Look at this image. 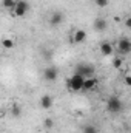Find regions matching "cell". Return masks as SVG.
Masks as SVG:
<instances>
[{
	"mask_svg": "<svg viewBox=\"0 0 131 133\" xmlns=\"http://www.w3.org/2000/svg\"><path fill=\"white\" fill-rule=\"evenodd\" d=\"M2 45H3L5 48H8V50H9V48H12V46H14V40H12V39H3V40H2Z\"/></svg>",
	"mask_w": 131,
	"mask_h": 133,
	"instance_id": "obj_16",
	"label": "cell"
},
{
	"mask_svg": "<svg viewBox=\"0 0 131 133\" xmlns=\"http://www.w3.org/2000/svg\"><path fill=\"white\" fill-rule=\"evenodd\" d=\"M117 50H119L120 54H128L131 51V40L128 37L119 39V42H117Z\"/></svg>",
	"mask_w": 131,
	"mask_h": 133,
	"instance_id": "obj_6",
	"label": "cell"
},
{
	"mask_svg": "<svg viewBox=\"0 0 131 133\" xmlns=\"http://www.w3.org/2000/svg\"><path fill=\"white\" fill-rule=\"evenodd\" d=\"M125 25H127L128 28L131 26V19H130V17H127V22H125Z\"/></svg>",
	"mask_w": 131,
	"mask_h": 133,
	"instance_id": "obj_20",
	"label": "cell"
},
{
	"mask_svg": "<svg viewBox=\"0 0 131 133\" xmlns=\"http://www.w3.org/2000/svg\"><path fill=\"white\" fill-rule=\"evenodd\" d=\"M94 2H96V5H97L99 8H105V6L108 5L110 0H94Z\"/></svg>",
	"mask_w": 131,
	"mask_h": 133,
	"instance_id": "obj_19",
	"label": "cell"
},
{
	"mask_svg": "<svg viewBox=\"0 0 131 133\" xmlns=\"http://www.w3.org/2000/svg\"><path fill=\"white\" fill-rule=\"evenodd\" d=\"M122 65H123V61H122L120 57H114V61H113V66L119 70V68H120Z\"/></svg>",
	"mask_w": 131,
	"mask_h": 133,
	"instance_id": "obj_18",
	"label": "cell"
},
{
	"mask_svg": "<svg viewBox=\"0 0 131 133\" xmlns=\"http://www.w3.org/2000/svg\"><path fill=\"white\" fill-rule=\"evenodd\" d=\"M83 79L85 77H82L80 74H72L69 79H68V82H66V85H68V88L71 90V91H80L82 90V85H83Z\"/></svg>",
	"mask_w": 131,
	"mask_h": 133,
	"instance_id": "obj_2",
	"label": "cell"
},
{
	"mask_svg": "<svg viewBox=\"0 0 131 133\" xmlns=\"http://www.w3.org/2000/svg\"><path fill=\"white\" fill-rule=\"evenodd\" d=\"M53 104H54V101H53V98H51L49 95H43V96L40 98V107H42V108H45V110L51 108V107H53Z\"/></svg>",
	"mask_w": 131,
	"mask_h": 133,
	"instance_id": "obj_12",
	"label": "cell"
},
{
	"mask_svg": "<svg viewBox=\"0 0 131 133\" xmlns=\"http://www.w3.org/2000/svg\"><path fill=\"white\" fill-rule=\"evenodd\" d=\"M93 26H94V30H96L97 33H103V31H106V28H108V22H106V19H103V17H97V19L94 20Z\"/></svg>",
	"mask_w": 131,
	"mask_h": 133,
	"instance_id": "obj_8",
	"label": "cell"
},
{
	"mask_svg": "<svg viewBox=\"0 0 131 133\" xmlns=\"http://www.w3.org/2000/svg\"><path fill=\"white\" fill-rule=\"evenodd\" d=\"M96 73L94 66L88 65V64H79L76 66V74H80L82 77H93Z\"/></svg>",
	"mask_w": 131,
	"mask_h": 133,
	"instance_id": "obj_3",
	"label": "cell"
},
{
	"mask_svg": "<svg viewBox=\"0 0 131 133\" xmlns=\"http://www.w3.org/2000/svg\"><path fill=\"white\" fill-rule=\"evenodd\" d=\"M57 77H59V70L56 66H46L43 70V79L46 82H54L57 81Z\"/></svg>",
	"mask_w": 131,
	"mask_h": 133,
	"instance_id": "obj_5",
	"label": "cell"
},
{
	"mask_svg": "<svg viewBox=\"0 0 131 133\" xmlns=\"http://www.w3.org/2000/svg\"><path fill=\"white\" fill-rule=\"evenodd\" d=\"M63 22V14L62 12H53L49 17V25L51 26H59Z\"/></svg>",
	"mask_w": 131,
	"mask_h": 133,
	"instance_id": "obj_10",
	"label": "cell"
},
{
	"mask_svg": "<svg viewBox=\"0 0 131 133\" xmlns=\"http://www.w3.org/2000/svg\"><path fill=\"white\" fill-rule=\"evenodd\" d=\"M83 133H99V130L94 125H85L83 127Z\"/></svg>",
	"mask_w": 131,
	"mask_h": 133,
	"instance_id": "obj_17",
	"label": "cell"
},
{
	"mask_svg": "<svg viewBox=\"0 0 131 133\" xmlns=\"http://www.w3.org/2000/svg\"><path fill=\"white\" fill-rule=\"evenodd\" d=\"M130 79H131L130 76H127V77H125V84H127V85H130V82H131Z\"/></svg>",
	"mask_w": 131,
	"mask_h": 133,
	"instance_id": "obj_21",
	"label": "cell"
},
{
	"mask_svg": "<svg viewBox=\"0 0 131 133\" xmlns=\"http://www.w3.org/2000/svg\"><path fill=\"white\" fill-rule=\"evenodd\" d=\"M106 110L110 113H113V115L120 113L123 110V104H122V101L119 99L117 96H110L108 101H106Z\"/></svg>",
	"mask_w": 131,
	"mask_h": 133,
	"instance_id": "obj_1",
	"label": "cell"
},
{
	"mask_svg": "<svg viewBox=\"0 0 131 133\" xmlns=\"http://www.w3.org/2000/svg\"><path fill=\"white\" fill-rule=\"evenodd\" d=\"M43 127H45L46 130H51V129L54 127V121H53L51 118H45V121H43Z\"/></svg>",
	"mask_w": 131,
	"mask_h": 133,
	"instance_id": "obj_14",
	"label": "cell"
},
{
	"mask_svg": "<svg viewBox=\"0 0 131 133\" xmlns=\"http://www.w3.org/2000/svg\"><path fill=\"white\" fill-rule=\"evenodd\" d=\"M11 115H12L14 118H20V115H22V108H20L19 104H12V107H11Z\"/></svg>",
	"mask_w": 131,
	"mask_h": 133,
	"instance_id": "obj_13",
	"label": "cell"
},
{
	"mask_svg": "<svg viewBox=\"0 0 131 133\" xmlns=\"http://www.w3.org/2000/svg\"><path fill=\"white\" fill-rule=\"evenodd\" d=\"M14 6H16V0H3V8H6V9H14Z\"/></svg>",
	"mask_w": 131,
	"mask_h": 133,
	"instance_id": "obj_15",
	"label": "cell"
},
{
	"mask_svg": "<svg viewBox=\"0 0 131 133\" xmlns=\"http://www.w3.org/2000/svg\"><path fill=\"white\" fill-rule=\"evenodd\" d=\"M100 53L103 56H111L114 53V48H113V45L110 42H102L100 43Z\"/></svg>",
	"mask_w": 131,
	"mask_h": 133,
	"instance_id": "obj_11",
	"label": "cell"
},
{
	"mask_svg": "<svg viewBox=\"0 0 131 133\" xmlns=\"http://www.w3.org/2000/svg\"><path fill=\"white\" fill-rule=\"evenodd\" d=\"M86 40V31L85 30H76L72 34V42L74 43H83Z\"/></svg>",
	"mask_w": 131,
	"mask_h": 133,
	"instance_id": "obj_9",
	"label": "cell"
},
{
	"mask_svg": "<svg viewBox=\"0 0 131 133\" xmlns=\"http://www.w3.org/2000/svg\"><path fill=\"white\" fill-rule=\"evenodd\" d=\"M97 87V79L93 76V77H85L83 79V85H82V90L83 91H91Z\"/></svg>",
	"mask_w": 131,
	"mask_h": 133,
	"instance_id": "obj_7",
	"label": "cell"
},
{
	"mask_svg": "<svg viewBox=\"0 0 131 133\" xmlns=\"http://www.w3.org/2000/svg\"><path fill=\"white\" fill-rule=\"evenodd\" d=\"M28 9H30V5H28L26 0H17V2H16V6H14V9H12V12H14L16 17H23V16H26Z\"/></svg>",
	"mask_w": 131,
	"mask_h": 133,
	"instance_id": "obj_4",
	"label": "cell"
}]
</instances>
